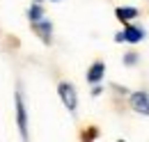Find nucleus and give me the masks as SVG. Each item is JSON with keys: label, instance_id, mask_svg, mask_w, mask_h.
I'll list each match as a JSON object with an SVG mask.
<instances>
[{"label": "nucleus", "instance_id": "nucleus-1", "mask_svg": "<svg viewBox=\"0 0 149 142\" xmlns=\"http://www.w3.org/2000/svg\"><path fill=\"white\" fill-rule=\"evenodd\" d=\"M60 99H62V103L69 108V110H76V103H78V99H76V89L74 85H69V83H60Z\"/></svg>", "mask_w": 149, "mask_h": 142}, {"label": "nucleus", "instance_id": "nucleus-2", "mask_svg": "<svg viewBox=\"0 0 149 142\" xmlns=\"http://www.w3.org/2000/svg\"><path fill=\"white\" fill-rule=\"evenodd\" d=\"M131 108L135 112H142V115H149V94L147 92H135L131 96Z\"/></svg>", "mask_w": 149, "mask_h": 142}, {"label": "nucleus", "instance_id": "nucleus-3", "mask_svg": "<svg viewBox=\"0 0 149 142\" xmlns=\"http://www.w3.org/2000/svg\"><path fill=\"white\" fill-rule=\"evenodd\" d=\"M16 117H19L21 135L25 138V135H28V115H25V106H23V99H21V94H16Z\"/></svg>", "mask_w": 149, "mask_h": 142}, {"label": "nucleus", "instance_id": "nucleus-4", "mask_svg": "<svg viewBox=\"0 0 149 142\" xmlns=\"http://www.w3.org/2000/svg\"><path fill=\"white\" fill-rule=\"evenodd\" d=\"M122 37H124V41H131V44H138V41H142V37H145V32L142 30H138V28H126L124 32H122Z\"/></svg>", "mask_w": 149, "mask_h": 142}, {"label": "nucleus", "instance_id": "nucleus-5", "mask_svg": "<svg viewBox=\"0 0 149 142\" xmlns=\"http://www.w3.org/2000/svg\"><path fill=\"white\" fill-rule=\"evenodd\" d=\"M103 69H106L103 62H94L92 69L87 71V80H90V83H99V80L103 78Z\"/></svg>", "mask_w": 149, "mask_h": 142}, {"label": "nucleus", "instance_id": "nucleus-6", "mask_svg": "<svg viewBox=\"0 0 149 142\" xmlns=\"http://www.w3.org/2000/svg\"><path fill=\"white\" fill-rule=\"evenodd\" d=\"M115 14H117L119 21H131V18L138 16V9H135V7H119Z\"/></svg>", "mask_w": 149, "mask_h": 142}, {"label": "nucleus", "instance_id": "nucleus-7", "mask_svg": "<svg viewBox=\"0 0 149 142\" xmlns=\"http://www.w3.org/2000/svg\"><path fill=\"white\" fill-rule=\"evenodd\" d=\"M35 30H37L39 35H41V39H44V41H51V23H46V21H44V23H39V21H35Z\"/></svg>", "mask_w": 149, "mask_h": 142}, {"label": "nucleus", "instance_id": "nucleus-8", "mask_svg": "<svg viewBox=\"0 0 149 142\" xmlns=\"http://www.w3.org/2000/svg\"><path fill=\"white\" fill-rule=\"evenodd\" d=\"M41 16H44V9L39 7V5H35L32 9H30V21L35 23V21H41Z\"/></svg>", "mask_w": 149, "mask_h": 142}, {"label": "nucleus", "instance_id": "nucleus-9", "mask_svg": "<svg viewBox=\"0 0 149 142\" xmlns=\"http://www.w3.org/2000/svg\"><path fill=\"white\" fill-rule=\"evenodd\" d=\"M94 135H96V131H94V128H92V131H87V133H83V138H94Z\"/></svg>", "mask_w": 149, "mask_h": 142}, {"label": "nucleus", "instance_id": "nucleus-10", "mask_svg": "<svg viewBox=\"0 0 149 142\" xmlns=\"http://www.w3.org/2000/svg\"><path fill=\"white\" fill-rule=\"evenodd\" d=\"M133 62H135V55H133V53L126 55V64H133Z\"/></svg>", "mask_w": 149, "mask_h": 142}, {"label": "nucleus", "instance_id": "nucleus-11", "mask_svg": "<svg viewBox=\"0 0 149 142\" xmlns=\"http://www.w3.org/2000/svg\"><path fill=\"white\" fill-rule=\"evenodd\" d=\"M35 2H41V0H35Z\"/></svg>", "mask_w": 149, "mask_h": 142}]
</instances>
